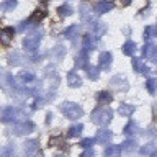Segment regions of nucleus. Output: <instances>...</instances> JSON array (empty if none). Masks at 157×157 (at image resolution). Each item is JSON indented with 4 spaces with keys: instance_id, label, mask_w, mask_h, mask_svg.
<instances>
[{
    "instance_id": "obj_29",
    "label": "nucleus",
    "mask_w": 157,
    "mask_h": 157,
    "mask_svg": "<svg viewBox=\"0 0 157 157\" xmlns=\"http://www.w3.org/2000/svg\"><path fill=\"white\" fill-rule=\"evenodd\" d=\"M152 149H154V146H152V144H149L147 147H142V152H146V154H149V152H151Z\"/></svg>"
},
{
    "instance_id": "obj_10",
    "label": "nucleus",
    "mask_w": 157,
    "mask_h": 157,
    "mask_svg": "<svg viewBox=\"0 0 157 157\" xmlns=\"http://www.w3.org/2000/svg\"><path fill=\"white\" fill-rule=\"evenodd\" d=\"M67 83L71 87H78L82 83V80H80V77H78L75 72H69L67 74Z\"/></svg>"
},
{
    "instance_id": "obj_18",
    "label": "nucleus",
    "mask_w": 157,
    "mask_h": 157,
    "mask_svg": "<svg viewBox=\"0 0 157 157\" xmlns=\"http://www.w3.org/2000/svg\"><path fill=\"white\" fill-rule=\"evenodd\" d=\"M146 87L151 93H155L157 90V78H147L146 80Z\"/></svg>"
},
{
    "instance_id": "obj_27",
    "label": "nucleus",
    "mask_w": 157,
    "mask_h": 157,
    "mask_svg": "<svg viewBox=\"0 0 157 157\" xmlns=\"http://www.w3.org/2000/svg\"><path fill=\"white\" fill-rule=\"evenodd\" d=\"M62 51H64V48H62V46H57V48H54V51H52V52L56 54V57H57V59H61V57H62Z\"/></svg>"
},
{
    "instance_id": "obj_14",
    "label": "nucleus",
    "mask_w": 157,
    "mask_h": 157,
    "mask_svg": "<svg viewBox=\"0 0 157 157\" xmlns=\"http://www.w3.org/2000/svg\"><path fill=\"white\" fill-rule=\"evenodd\" d=\"M120 155V147L118 146H108L105 149V157H118Z\"/></svg>"
},
{
    "instance_id": "obj_16",
    "label": "nucleus",
    "mask_w": 157,
    "mask_h": 157,
    "mask_svg": "<svg viewBox=\"0 0 157 157\" xmlns=\"http://www.w3.org/2000/svg\"><path fill=\"white\" fill-rule=\"evenodd\" d=\"M20 82L21 83H31V82H34V75L31 72H21L20 74Z\"/></svg>"
},
{
    "instance_id": "obj_23",
    "label": "nucleus",
    "mask_w": 157,
    "mask_h": 157,
    "mask_svg": "<svg viewBox=\"0 0 157 157\" xmlns=\"http://www.w3.org/2000/svg\"><path fill=\"white\" fill-rule=\"evenodd\" d=\"M132 66H134V71H137V72H147V67L142 66V62L139 59H132Z\"/></svg>"
},
{
    "instance_id": "obj_31",
    "label": "nucleus",
    "mask_w": 157,
    "mask_h": 157,
    "mask_svg": "<svg viewBox=\"0 0 157 157\" xmlns=\"http://www.w3.org/2000/svg\"><path fill=\"white\" fill-rule=\"evenodd\" d=\"M10 154V149H3V157H8Z\"/></svg>"
},
{
    "instance_id": "obj_4",
    "label": "nucleus",
    "mask_w": 157,
    "mask_h": 157,
    "mask_svg": "<svg viewBox=\"0 0 157 157\" xmlns=\"http://www.w3.org/2000/svg\"><path fill=\"white\" fill-rule=\"evenodd\" d=\"M33 123L31 121H26L25 120L23 123H18V124H15V132H17V134H28L29 131L33 129Z\"/></svg>"
},
{
    "instance_id": "obj_20",
    "label": "nucleus",
    "mask_w": 157,
    "mask_h": 157,
    "mask_svg": "<svg viewBox=\"0 0 157 157\" xmlns=\"http://www.w3.org/2000/svg\"><path fill=\"white\" fill-rule=\"evenodd\" d=\"M95 41H93V38H90V36H87L85 39H83V49H87V51H90V49H93L95 48Z\"/></svg>"
},
{
    "instance_id": "obj_33",
    "label": "nucleus",
    "mask_w": 157,
    "mask_h": 157,
    "mask_svg": "<svg viewBox=\"0 0 157 157\" xmlns=\"http://www.w3.org/2000/svg\"><path fill=\"white\" fill-rule=\"evenodd\" d=\"M154 34L157 36V25H155V28H154Z\"/></svg>"
},
{
    "instance_id": "obj_2",
    "label": "nucleus",
    "mask_w": 157,
    "mask_h": 157,
    "mask_svg": "<svg viewBox=\"0 0 157 157\" xmlns=\"http://www.w3.org/2000/svg\"><path fill=\"white\" fill-rule=\"evenodd\" d=\"M62 113L66 115L67 118H71V120H77V118L82 116V108L77 105V103H64L61 106Z\"/></svg>"
},
{
    "instance_id": "obj_30",
    "label": "nucleus",
    "mask_w": 157,
    "mask_h": 157,
    "mask_svg": "<svg viewBox=\"0 0 157 157\" xmlns=\"http://www.w3.org/2000/svg\"><path fill=\"white\" fill-rule=\"evenodd\" d=\"M93 155H95V154H93V151H85L80 157H93Z\"/></svg>"
},
{
    "instance_id": "obj_1",
    "label": "nucleus",
    "mask_w": 157,
    "mask_h": 157,
    "mask_svg": "<svg viewBox=\"0 0 157 157\" xmlns=\"http://www.w3.org/2000/svg\"><path fill=\"white\" fill-rule=\"evenodd\" d=\"M111 116H113L111 110L105 105L98 106L97 110H93V113H92V120H93V123H97V124H105V123H108L111 120Z\"/></svg>"
},
{
    "instance_id": "obj_32",
    "label": "nucleus",
    "mask_w": 157,
    "mask_h": 157,
    "mask_svg": "<svg viewBox=\"0 0 157 157\" xmlns=\"http://www.w3.org/2000/svg\"><path fill=\"white\" fill-rule=\"evenodd\" d=\"M129 2H131V0H121L123 5H129Z\"/></svg>"
},
{
    "instance_id": "obj_8",
    "label": "nucleus",
    "mask_w": 157,
    "mask_h": 157,
    "mask_svg": "<svg viewBox=\"0 0 157 157\" xmlns=\"http://www.w3.org/2000/svg\"><path fill=\"white\" fill-rule=\"evenodd\" d=\"M64 36H66L67 39H72V41H74V39L78 36V26H77V25H71V26L64 31Z\"/></svg>"
},
{
    "instance_id": "obj_25",
    "label": "nucleus",
    "mask_w": 157,
    "mask_h": 157,
    "mask_svg": "<svg viewBox=\"0 0 157 157\" xmlns=\"http://www.w3.org/2000/svg\"><path fill=\"white\" fill-rule=\"evenodd\" d=\"M132 110H134V108H132L131 105H121L120 110H118V113H120V115H131Z\"/></svg>"
},
{
    "instance_id": "obj_26",
    "label": "nucleus",
    "mask_w": 157,
    "mask_h": 157,
    "mask_svg": "<svg viewBox=\"0 0 157 157\" xmlns=\"http://www.w3.org/2000/svg\"><path fill=\"white\" fill-rule=\"evenodd\" d=\"M93 142H97V139H90V137H87V139H83L82 141V147H90L92 144H93Z\"/></svg>"
},
{
    "instance_id": "obj_3",
    "label": "nucleus",
    "mask_w": 157,
    "mask_h": 157,
    "mask_svg": "<svg viewBox=\"0 0 157 157\" xmlns=\"http://www.w3.org/2000/svg\"><path fill=\"white\" fill-rule=\"evenodd\" d=\"M39 41H41V33H36V34H33V36L25 38L23 46L26 51H36L38 46H39Z\"/></svg>"
},
{
    "instance_id": "obj_6",
    "label": "nucleus",
    "mask_w": 157,
    "mask_h": 157,
    "mask_svg": "<svg viewBox=\"0 0 157 157\" xmlns=\"http://www.w3.org/2000/svg\"><path fill=\"white\" fill-rule=\"evenodd\" d=\"M111 61H113V57H111V54L110 52H101L100 54V67L101 69H108L111 66Z\"/></svg>"
},
{
    "instance_id": "obj_12",
    "label": "nucleus",
    "mask_w": 157,
    "mask_h": 157,
    "mask_svg": "<svg viewBox=\"0 0 157 157\" xmlns=\"http://www.w3.org/2000/svg\"><path fill=\"white\" fill-rule=\"evenodd\" d=\"M97 100L100 105H108V103L113 100V97H111V93H108V92H100L97 97Z\"/></svg>"
},
{
    "instance_id": "obj_24",
    "label": "nucleus",
    "mask_w": 157,
    "mask_h": 157,
    "mask_svg": "<svg viewBox=\"0 0 157 157\" xmlns=\"http://www.w3.org/2000/svg\"><path fill=\"white\" fill-rule=\"evenodd\" d=\"M15 7H17V0H5L2 8L5 10V12H8V10H13Z\"/></svg>"
},
{
    "instance_id": "obj_7",
    "label": "nucleus",
    "mask_w": 157,
    "mask_h": 157,
    "mask_svg": "<svg viewBox=\"0 0 157 157\" xmlns=\"http://www.w3.org/2000/svg\"><path fill=\"white\" fill-rule=\"evenodd\" d=\"M77 66L78 67H87L88 66V52H87V49H82V52H78Z\"/></svg>"
},
{
    "instance_id": "obj_15",
    "label": "nucleus",
    "mask_w": 157,
    "mask_h": 157,
    "mask_svg": "<svg viewBox=\"0 0 157 157\" xmlns=\"http://www.w3.org/2000/svg\"><path fill=\"white\" fill-rule=\"evenodd\" d=\"M13 34H15V29H13V28H3V31H2V39H3V43H5V44L10 43V39L13 38Z\"/></svg>"
},
{
    "instance_id": "obj_9",
    "label": "nucleus",
    "mask_w": 157,
    "mask_h": 157,
    "mask_svg": "<svg viewBox=\"0 0 157 157\" xmlns=\"http://www.w3.org/2000/svg\"><path fill=\"white\" fill-rule=\"evenodd\" d=\"M15 115H17V110H15L13 106H8V108H5L3 113H2V120L5 123H8V121H12L15 118Z\"/></svg>"
},
{
    "instance_id": "obj_11",
    "label": "nucleus",
    "mask_w": 157,
    "mask_h": 157,
    "mask_svg": "<svg viewBox=\"0 0 157 157\" xmlns=\"http://www.w3.org/2000/svg\"><path fill=\"white\" fill-rule=\"evenodd\" d=\"M95 139H97V142H103V144H105V142H108L111 139V132L106 131V129H100Z\"/></svg>"
},
{
    "instance_id": "obj_17",
    "label": "nucleus",
    "mask_w": 157,
    "mask_h": 157,
    "mask_svg": "<svg viewBox=\"0 0 157 157\" xmlns=\"http://www.w3.org/2000/svg\"><path fill=\"white\" fill-rule=\"evenodd\" d=\"M87 74H88V77H90V78H93V80H97L98 75H100V69L95 67V66L87 67Z\"/></svg>"
},
{
    "instance_id": "obj_22",
    "label": "nucleus",
    "mask_w": 157,
    "mask_h": 157,
    "mask_svg": "<svg viewBox=\"0 0 157 157\" xmlns=\"http://www.w3.org/2000/svg\"><path fill=\"white\" fill-rule=\"evenodd\" d=\"M92 28H93V33H95V36H97V38H100L101 34H103V33L106 31L105 25H101V23H98L97 26H92Z\"/></svg>"
},
{
    "instance_id": "obj_13",
    "label": "nucleus",
    "mask_w": 157,
    "mask_h": 157,
    "mask_svg": "<svg viewBox=\"0 0 157 157\" xmlns=\"http://www.w3.org/2000/svg\"><path fill=\"white\" fill-rule=\"evenodd\" d=\"M123 52H124L126 56H132V54L136 52V44L132 41H126L124 46H123Z\"/></svg>"
},
{
    "instance_id": "obj_5",
    "label": "nucleus",
    "mask_w": 157,
    "mask_h": 157,
    "mask_svg": "<svg viewBox=\"0 0 157 157\" xmlns=\"http://www.w3.org/2000/svg\"><path fill=\"white\" fill-rule=\"evenodd\" d=\"M113 8V3L111 2H105V0H100V2L95 3V12L98 15H103L106 12H110V10Z\"/></svg>"
},
{
    "instance_id": "obj_19",
    "label": "nucleus",
    "mask_w": 157,
    "mask_h": 157,
    "mask_svg": "<svg viewBox=\"0 0 157 157\" xmlns=\"http://www.w3.org/2000/svg\"><path fill=\"white\" fill-rule=\"evenodd\" d=\"M57 12L61 17H69V15H72V7L71 5H62V7L57 8Z\"/></svg>"
},
{
    "instance_id": "obj_28",
    "label": "nucleus",
    "mask_w": 157,
    "mask_h": 157,
    "mask_svg": "<svg viewBox=\"0 0 157 157\" xmlns=\"http://www.w3.org/2000/svg\"><path fill=\"white\" fill-rule=\"evenodd\" d=\"M10 61H12L13 64H18V62H20V56H18V52L12 54V56H10Z\"/></svg>"
},
{
    "instance_id": "obj_21",
    "label": "nucleus",
    "mask_w": 157,
    "mask_h": 157,
    "mask_svg": "<svg viewBox=\"0 0 157 157\" xmlns=\"http://www.w3.org/2000/svg\"><path fill=\"white\" fill-rule=\"evenodd\" d=\"M82 129H83V126H82V124H75V126H72L71 129H69V136H71V137L78 136V134L82 132Z\"/></svg>"
}]
</instances>
